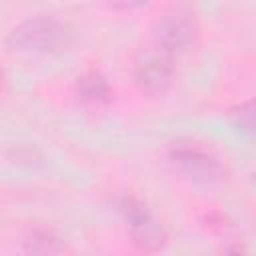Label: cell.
I'll list each match as a JSON object with an SVG mask.
<instances>
[{"mask_svg": "<svg viewBox=\"0 0 256 256\" xmlns=\"http://www.w3.org/2000/svg\"><path fill=\"white\" fill-rule=\"evenodd\" d=\"M68 40H70V28L64 22L52 16H36L18 24L10 32L8 44L16 50L46 52L66 46Z\"/></svg>", "mask_w": 256, "mask_h": 256, "instance_id": "cell-1", "label": "cell"}, {"mask_svg": "<svg viewBox=\"0 0 256 256\" xmlns=\"http://www.w3.org/2000/svg\"><path fill=\"white\" fill-rule=\"evenodd\" d=\"M172 76H174V60L170 52L154 44L152 48H144L138 54L134 62V78L144 90L160 92L172 82Z\"/></svg>", "mask_w": 256, "mask_h": 256, "instance_id": "cell-2", "label": "cell"}, {"mask_svg": "<svg viewBox=\"0 0 256 256\" xmlns=\"http://www.w3.org/2000/svg\"><path fill=\"white\" fill-rule=\"evenodd\" d=\"M196 36V20L188 10L174 8L154 24V44L166 52L186 48Z\"/></svg>", "mask_w": 256, "mask_h": 256, "instance_id": "cell-3", "label": "cell"}, {"mask_svg": "<svg viewBox=\"0 0 256 256\" xmlns=\"http://www.w3.org/2000/svg\"><path fill=\"white\" fill-rule=\"evenodd\" d=\"M120 210L124 212V216L130 224V232H132L134 242L142 250L154 252L164 244L166 234H164L162 224L148 212V208L140 200H136L132 196H126L120 204Z\"/></svg>", "mask_w": 256, "mask_h": 256, "instance_id": "cell-4", "label": "cell"}, {"mask_svg": "<svg viewBox=\"0 0 256 256\" xmlns=\"http://www.w3.org/2000/svg\"><path fill=\"white\" fill-rule=\"evenodd\" d=\"M172 158L176 160V164L194 180L198 182H216L222 178L224 168L220 164V160L206 152L200 146L194 144H178L172 150Z\"/></svg>", "mask_w": 256, "mask_h": 256, "instance_id": "cell-5", "label": "cell"}, {"mask_svg": "<svg viewBox=\"0 0 256 256\" xmlns=\"http://www.w3.org/2000/svg\"><path fill=\"white\" fill-rule=\"evenodd\" d=\"M78 92H80V96H82L84 100H88V102H100V100H106V98H108L110 88H108V82H106V78H104L102 74H98V72H88V74H84V76L80 78V82H78Z\"/></svg>", "mask_w": 256, "mask_h": 256, "instance_id": "cell-6", "label": "cell"}, {"mask_svg": "<svg viewBox=\"0 0 256 256\" xmlns=\"http://www.w3.org/2000/svg\"><path fill=\"white\" fill-rule=\"evenodd\" d=\"M58 252V240L44 230H36L26 240V254L28 256H54Z\"/></svg>", "mask_w": 256, "mask_h": 256, "instance_id": "cell-7", "label": "cell"}]
</instances>
